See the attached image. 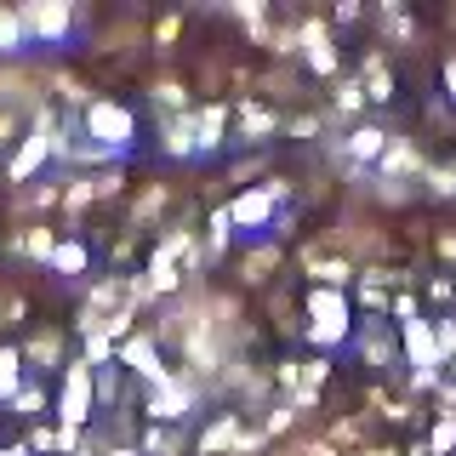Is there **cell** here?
Instances as JSON below:
<instances>
[{"instance_id": "obj_1", "label": "cell", "mask_w": 456, "mask_h": 456, "mask_svg": "<svg viewBox=\"0 0 456 456\" xmlns=\"http://www.w3.org/2000/svg\"><path fill=\"white\" fill-rule=\"evenodd\" d=\"M303 314H308V342L314 348H342V342L354 337V320H348V291H325V285H314L303 297Z\"/></svg>"}, {"instance_id": "obj_2", "label": "cell", "mask_w": 456, "mask_h": 456, "mask_svg": "<svg viewBox=\"0 0 456 456\" xmlns=\"http://www.w3.org/2000/svg\"><path fill=\"white\" fill-rule=\"evenodd\" d=\"M80 137H92L97 149H109V154H126L137 142V114L126 109L120 97H97V103L80 114Z\"/></svg>"}, {"instance_id": "obj_3", "label": "cell", "mask_w": 456, "mask_h": 456, "mask_svg": "<svg viewBox=\"0 0 456 456\" xmlns=\"http://www.w3.org/2000/svg\"><path fill=\"white\" fill-rule=\"evenodd\" d=\"M92 411H97V370L86 360H69L63 365V394H57V422L80 434V428L92 422Z\"/></svg>"}, {"instance_id": "obj_4", "label": "cell", "mask_w": 456, "mask_h": 456, "mask_svg": "<svg viewBox=\"0 0 456 456\" xmlns=\"http://www.w3.org/2000/svg\"><path fill=\"white\" fill-rule=\"evenodd\" d=\"M194 405H200V388L183 377V370H171L160 388H142V411H149V422L177 428L183 417H194Z\"/></svg>"}, {"instance_id": "obj_5", "label": "cell", "mask_w": 456, "mask_h": 456, "mask_svg": "<svg viewBox=\"0 0 456 456\" xmlns=\"http://www.w3.org/2000/svg\"><path fill=\"white\" fill-rule=\"evenodd\" d=\"M18 12H23V28H28L35 46H63V40L75 35V23H80V12L63 6V0H28Z\"/></svg>"}, {"instance_id": "obj_6", "label": "cell", "mask_w": 456, "mask_h": 456, "mask_svg": "<svg viewBox=\"0 0 456 456\" xmlns=\"http://www.w3.org/2000/svg\"><path fill=\"white\" fill-rule=\"evenodd\" d=\"M114 365H126V370L142 382V388H160V382L171 377V365H166V354H160V342H154V331H132V337L120 342V354H114Z\"/></svg>"}, {"instance_id": "obj_7", "label": "cell", "mask_w": 456, "mask_h": 456, "mask_svg": "<svg viewBox=\"0 0 456 456\" xmlns=\"http://www.w3.org/2000/svg\"><path fill=\"white\" fill-rule=\"evenodd\" d=\"M297 40H303V63L314 69V75L337 80V46H331V23H320V18H303V23H297Z\"/></svg>"}, {"instance_id": "obj_8", "label": "cell", "mask_w": 456, "mask_h": 456, "mask_svg": "<svg viewBox=\"0 0 456 456\" xmlns=\"http://www.w3.org/2000/svg\"><path fill=\"white\" fill-rule=\"evenodd\" d=\"M303 274L314 285H325V291H342V285H354V256H331V251H320V240H308L303 246Z\"/></svg>"}, {"instance_id": "obj_9", "label": "cell", "mask_w": 456, "mask_h": 456, "mask_svg": "<svg viewBox=\"0 0 456 456\" xmlns=\"http://www.w3.org/2000/svg\"><path fill=\"white\" fill-rule=\"evenodd\" d=\"M280 114L274 109H268V103H256V97H240V103H234V142H246V149H256V142H268V137H274L280 132Z\"/></svg>"}, {"instance_id": "obj_10", "label": "cell", "mask_w": 456, "mask_h": 456, "mask_svg": "<svg viewBox=\"0 0 456 456\" xmlns=\"http://www.w3.org/2000/svg\"><path fill=\"white\" fill-rule=\"evenodd\" d=\"M228 217H234V228H274L280 206L268 200L263 183H256V189H240L234 200H228Z\"/></svg>"}, {"instance_id": "obj_11", "label": "cell", "mask_w": 456, "mask_h": 456, "mask_svg": "<svg viewBox=\"0 0 456 456\" xmlns=\"http://www.w3.org/2000/svg\"><path fill=\"white\" fill-rule=\"evenodd\" d=\"M23 365H35V370H63V365H69V337L57 331V325H40V331L23 342Z\"/></svg>"}, {"instance_id": "obj_12", "label": "cell", "mask_w": 456, "mask_h": 456, "mask_svg": "<svg viewBox=\"0 0 456 456\" xmlns=\"http://www.w3.org/2000/svg\"><path fill=\"white\" fill-rule=\"evenodd\" d=\"M388 132H382V126H354V132L348 137H342V160H348V166H377L382 160V154H388Z\"/></svg>"}, {"instance_id": "obj_13", "label": "cell", "mask_w": 456, "mask_h": 456, "mask_svg": "<svg viewBox=\"0 0 456 456\" xmlns=\"http://www.w3.org/2000/svg\"><path fill=\"white\" fill-rule=\"evenodd\" d=\"M160 149L171 154V160H194V154H200L194 109H189V114H160Z\"/></svg>"}, {"instance_id": "obj_14", "label": "cell", "mask_w": 456, "mask_h": 456, "mask_svg": "<svg viewBox=\"0 0 456 456\" xmlns=\"http://www.w3.org/2000/svg\"><path fill=\"white\" fill-rule=\"evenodd\" d=\"M57 246H63V240H57V228H46V223H35V228H18V234L6 240V251H12V256H28V263H46V268H52Z\"/></svg>"}, {"instance_id": "obj_15", "label": "cell", "mask_w": 456, "mask_h": 456, "mask_svg": "<svg viewBox=\"0 0 456 456\" xmlns=\"http://www.w3.org/2000/svg\"><path fill=\"white\" fill-rule=\"evenodd\" d=\"M399 337H405V354H411V365L417 370H434L445 354H439V331L428 320H411V325H399Z\"/></svg>"}, {"instance_id": "obj_16", "label": "cell", "mask_w": 456, "mask_h": 456, "mask_svg": "<svg viewBox=\"0 0 456 456\" xmlns=\"http://www.w3.org/2000/svg\"><path fill=\"white\" fill-rule=\"evenodd\" d=\"M228 120H234V109H228V103H200V109H194L200 154H217L223 142H228Z\"/></svg>"}, {"instance_id": "obj_17", "label": "cell", "mask_w": 456, "mask_h": 456, "mask_svg": "<svg viewBox=\"0 0 456 456\" xmlns=\"http://www.w3.org/2000/svg\"><path fill=\"white\" fill-rule=\"evenodd\" d=\"M417 171H422V154H417V142H411V137H394L388 154L377 160V177L382 183H405V177H417Z\"/></svg>"}, {"instance_id": "obj_18", "label": "cell", "mask_w": 456, "mask_h": 456, "mask_svg": "<svg viewBox=\"0 0 456 456\" xmlns=\"http://www.w3.org/2000/svg\"><path fill=\"white\" fill-rule=\"evenodd\" d=\"M274 268H280V240H263V246H251L246 256H240V280L246 285L274 280Z\"/></svg>"}, {"instance_id": "obj_19", "label": "cell", "mask_w": 456, "mask_h": 456, "mask_svg": "<svg viewBox=\"0 0 456 456\" xmlns=\"http://www.w3.org/2000/svg\"><path fill=\"white\" fill-rule=\"evenodd\" d=\"M46 86H52V97H57V103H69V109H80V114L97 103V97H92V86H86L80 75H69V69H52Z\"/></svg>"}, {"instance_id": "obj_20", "label": "cell", "mask_w": 456, "mask_h": 456, "mask_svg": "<svg viewBox=\"0 0 456 456\" xmlns=\"http://www.w3.org/2000/svg\"><path fill=\"white\" fill-rule=\"evenodd\" d=\"M360 80H365V103H394V75H388V57H382V52L365 57Z\"/></svg>"}, {"instance_id": "obj_21", "label": "cell", "mask_w": 456, "mask_h": 456, "mask_svg": "<svg viewBox=\"0 0 456 456\" xmlns=\"http://www.w3.org/2000/svg\"><path fill=\"white\" fill-rule=\"evenodd\" d=\"M183 445H189L183 428H166V422H149V428H142V439H137L142 456H183Z\"/></svg>"}, {"instance_id": "obj_22", "label": "cell", "mask_w": 456, "mask_h": 456, "mask_svg": "<svg viewBox=\"0 0 456 456\" xmlns=\"http://www.w3.org/2000/svg\"><path fill=\"white\" fill-rule=\"evenodd\" d=\"M360 109H365V80L360 75H337L331 80V114L348 120V114H360Z\"/></svg>"}, {"instance_id": "obj_23", "label": "cell", "mask_w": 456, "mask_h": 456, "mask_svg": "<svg viewBox=\"0 0 456 456\" xmlns=\"http://www.w3.org/2000/svg\"><path fill=\"white\" fill-rule=\"evenodd\" d=\"M360 354H365L370 365H399V354H394L388 331H382V320H365V331H360Z\"/></svg>"}, {"instance_id": "obj_24", "label": "cell", "mask_w": 456, "mask_h": 456, "mask_svg": "<svg viewBox=\"0 0 456 456\" xmlns=\"http://www.w3.org/2000/svg\"><path fill=\"white\" fill-rule=\"evenodd\" d=\"M23 46H35L23 28V12L18 6H0V57H18Z\"/></svg>"}, {"instance_id": "obj_25", "label": "cell", "mask_w": 456, "mask_h": 456, "mask_svg": "<svg viewBox=\"0 0 456 456\" xmlns=\"http://www.w3.org/2000/svg\"><path fill=\"white\" fill-rule=\"evenodd\" d=\"M166 206H171V189H166V183H149V189L132 200V228H149Z\"/></svg>"}, {"instance_id": "obj_26", "label": "cell", "mask_w": 456, "mask_h": 456, "mask_svg": "<svg viewBox=\"0 0 456 456\" xmlns=\"http://www.w3.org/2000/svg\"><path fill=\"white\" fill-rule=\"evenodd\" d=\"M228 240H234V217H228V206H217V211H211V223H206V263H223Z\"/></svg>"}, {"instance_id": "obj_27", "label": "cell", "mask_w": 456, "mask_h": 456, "mask_svg": "<svg viewBox=\"0 0 456 456\" xmlns=\"http://www.w3.org/2000/svg\"><path fill=\"white\" fill-rule=\"evenodd\" d=\"M12 206H18V211H52V206H63V183H57V177H40L35 189H23Z\"/></svg>"}, {"instance_id": "obj_28", "label": "cell", "mask_w": 456, "mask_h": 456, "mask_svg": "<svg viewBox=\"0 0 456 456\" xmlns=\"http://www.w3.org/2000/svg\"><path fill=\"white\" fill-rule=\"evenodd\" d=\"M86 268H92V251H86L80 240H63V246H57V256H52V274H63V280H80Z\"/></svg>"}, {"instance_id": "obj_29", "label": "cell", "mask_w": 456, "mask_h": 456, "mask_svg": "<svg viewBox=\"0 0 456 456\" xmlns=\"http://www.w3.org/2000/svg\"><path fill=\"white\" fill-rule=\"evenodd\" d=\"M23 348H0V399H6V405H12V399H18L23 394Z\"/></svg>"}, {"instance_id": "obj_30", "label": "cell", "mask_w": 456, "mask_h": 456, "mask_svg": "<svg viewBox=\"0 0 456 456\" xmlns=\"http://www.w3.org/2000/svg\"><path fill=\"white\" fill-rule=\"evenodd\" d=\"M154 109H160V114H189V86H183V80H154Z\"/></svg>"}, {"instance_id": "obj_31", "label": "cell", "mask_w": 456, "mask_h": 456, "mask_svg": "<svg viewBox=\"0 0 456 456\" xmlns=\"http://www.w3.org/2000/svg\"><path fill=\"white\" fill-rule=\"evenodd\" d=\"M92 200H97V183L92 177H63V211H69V217H80Z\"/></svg>"}, {"instance_id": "obj_32", "label": "cell", "mask_w": 456, "mask_h": 456, "mask_svg": "<svg viewBox=\"0 0 456 456\" xmlns=\"http://www.w3.org/2000/svg\"><path fill=\"white\" fill-rule=\"evenodd\" d=\"M297 86H303V80H297L291 69H268V75H263V92H268V97H280V103H285V97H303Z\"/></svg>"}, {"instance_id": "obj_33", "label": "cell", "mask_w": 456, "mask_h": 456, "mask_svg": "<svg viewBox=\"0 0 456 456\" xmlns=\"http://www.w3.org/2000/svg\"><path fill=\"white\" fill-rule=\"evenodd\" d=\"M291 422H297V405L285 399V405H274V411L263 417V439H280V434H291Z\"/></svg>"}, {"instance_id": "obj_34", "label": "cell", "mask_w": 456, "mask_h": 456, "mask_svg": "<svg viewBox=\"0 0 456 456\" xmlns=\"http://www.w3.org/2000/svg\"><path fill=\"white\" fill-rule=\"evenodd\" d=\"M12 411H18V417H40V411H46V388H40V382H23V394L12 399Z\"/></svg>"}, {"instance_id": "obj_35", "label": "cell", "mask_w": 456, "mask_h": 456, "mask_svg": "<svg viewBox=\"0 0 456 456\" xmlns=\"http://www.w3.org/2000/svg\"><path fill=\"white\" fill-rule=\"evenodd\" d=\"M23 445L52 456V451H63V428H28V439H23Z\"/></svg>"}, {"instance_id": "obj_36", "label": "cell", "mask_w": 456, "mask_h": 456, "mask_svg": "<svg viewBox=\"0 0 456 456\" xmlns=\"http://www.w3.org/2000/svg\"><path fill=\"white\" fill-rule=\"evenodd\" d=\"M360 439H365V422H360V417L331 422V445H360Z\"/></svg>"}, {"instance_id": "obj_37", "label": "cell", "mask_w": 456, "mask_h": 456, "mask_svg": "<svg viewBox=\"0 0 456 456\" xmlns=\"http://www.w3.org/2000/svg\"><path fill=\"white\" fill-rule=\"evenodd\" d=\"M285 132H291V137H320L325 132V114H291V120H285Z\"/></svg>"}, {"instance_id": "obj_38", "label": "cell", "mask_w": 456, "mask_h": 456, "mask_svg": "<svg viewBox=\"0 0 456 456\" xmlns=\"http://www.w3.org/2000/svg\"><path fill=\"white\" fill-rule=\"evenodd\" d=\"M92 183H97V200H114V194L126 189V171H120V166H109V171H97Z\"/></svg>"}, {"instance_id": "obj_39", "label": "cell", "mask_w": 456, "mask_h": 456, "mask_svg": "<svg viewBox=\"0 0 456 456\" xmlns=\"http://www.w3.org/2000/svg\"><path fill=\"white\" fill-rule=\"evenodd\" d=\"M114 399H120V370H97V405H114Z\"/></svg>"}, {"instance_id": "obj_40", "label": "cell", "mask_w": 456, "mask_h": 456, "mask_svg": "<svg viewBox=\"0 0 456 456\" xmlns=\"http://www.w3.org/2000/svg\"><path fill=\"white\" fill-rule=\"evenodd\" d=\"M268 160L263 154H251V160H240V166H228V183H251V177H263Z\"/></svg>"}, {"instance_id": "obj_41", "label": "cell", "mask_w": 456, "mask_h": 456, "mask_svg": "<svg viewBox=\"0 0 456 456\" xmlns=\"http://www.w3.org/2000/svg\"><path fill=\"white\" fill-rule=\"evenodd\" d=\"M456 445V422H434V434H428V451L434 456H445Z\"/></svg>"}, {"instance_id": "obj_42", "label": "cell", "mask_w": 456, "mask_h": 456, "mask_svg": "<svg viewBox=\"0 0 456 456\" xmlns=\"http://www.w3.org/2000/svg\"><path fill=\"white\" fill-rule=\"evenodd\" d=\"M428 189H434V194H456V166H434V171H428Z\"/></svg>"}, {"instance_id": "obj_43", "label": "cell", "mask_w": 456, "mask_h": 456, "mask_svg": "<svg viewBox=\"0 0 456 456\" xmlns=\"http://www.w3.org/2000/svg\"><path fill=\"white\" fill-rule=\"evenodd\" d=\"M177 35H183V18H160V23H154V46H160V52H171Z\"/></svg>"}, {"instance_id": "obj_44", "label": "cell", "mask_w": 456, "mask_h": 456, "mask_svg": "<svg viewBox=\"0 0 456 456\" xmlns=\"http://www.w3.org/2000/svg\"><path fill=\"white\" fill-rule=\"evenodd\" d=\"M18 120H23V114H18V109H0V149H6V142H12V137H18Z\"/></svg>"}, {"instance_id": "obj_45", "label": "cell", "mask_w": 456, "mask_h": 456, "mask_svg": "<svg viewBox=\"0 0 456 456\" xmlns=\"http://www.w3.org/2000/svg\"><path fill=\"white\" fill-rule=\"evenodd\" d=\"M439 354H456V320L439 325Z\"/></svg>"}, {"instance_id": "obj_46", "label": "cell", "mask_w": 456, "mask_h": 456, "mask_svg": "<svg viewBox=\"0 0 456 456\" xmlns=\"http://www.w3.org/2000/svg\"><path fill=\"white\" fill-rule=\"evenodd\" d=\"M331 18H337V23H360V18H365V12H360V6H354V0H342V6L331 12Z\"/></svg>"}, {"instance_id": "obj_47", "label": "cell", "mask_w": 456, "mask_h": 456, "mask_svg": "<svg viewBox=\"0 0 456 456\" xmlns=\"http://www.w3.org/2000/svg\"><path fill=\"white\" fill-rule=\"evenodd\" d=\"M439 256H445V263H456V234H439Z\"/></svg>"}, {"instance_id": "obj_48", "label": "cell", "mask_w": 456, "mask_h": 456, "mask_svg": "<svg viewBox=\"0 0 456 456\" xmlns=\"http://www.w3.org/2000/svg\"><path fill=\"white\" fill-rule=\"evenodd\" d=\"M445 86H451V97H456V57L445 63Z\"/></svg>"}, {"instance_id": "obj_49", "label": "cell", "mask_w": 456, "mask_h": 456, "mask_svg": "<svg viewBox=\"0 0 456 456\" xmlns=\"http://www.w3.org/2000/svg\"><path fill=\"white\" fill-rule=\"evenodd\" d=\"M109 456H142L137 445H109Z\"/></svg>"}, {"instance_id": "obj_50", "label": "cell", "mask_w": 456, "mask_h": 456, "mask_svg": "<svg viewBox=\"0 0 456 456\" xmlns=\"http://www.w3.org/2000/svg\"><path fill=\"white\" fill-rule=\"evenodd\" d=\"M0 456H28V445H0Z\"/></svg>"}]
</instances>
